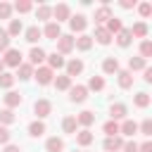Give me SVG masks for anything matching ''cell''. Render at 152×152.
Returning a JSON list of instances; mask_svg holds the SVG:
<instances>
[{"mask_svg": "<svg viewBox=\"0 0 152 152\" xmlns=\"http://www.w3.org/2000/svg\"><path fill=\"white\" fill-rule=\"evenodd\" d=\"M33 78L38 81V86H48V83L55 81V74H52L50 66H38V71L33 74Z\"/></svg>", "mask_w": 152, "mask_h": 152, "instance_id": "1", "label": "cell"}, {"mask_svg": "<svg viewBox=\"0 0 152 152\" xmlns=\"http://www.w3.org/2000/svg\"><path fill=\"white\" fill-rule=\"evenodd\" d=\"M57 50H59V55H69V52L74 50V36L62 33V36L57 38Z\"/></svg>", "mask_w": 152, "mask_h": 152, "instance_id": "2", "label": "cell"}, {"mask_svg": "<svg viewBox=\"0 0 152 152\" xmlns=\"http://www.w3.org/2000/svg\"><path fill=\"white\" fill-rule=\"evenodd\" d=\"M2 64H5V66H19V64H21V52H19L17 48H10V50H5Z\"/></svg>", "mask_w": 152, "mask_h": 152, "instance_id": "3", "label": "cell"}, {"mask_svg": "<svg viewBox=\"0 0 152 152\" xmlns=\"http://www.w3.org/2000/svg\"><path fill=\"white\" fill-rule=\"evenodd\" d=\"M50 112H52V102H50V100H36V104H33V114L38 116V121L45 119Z\"/></svg>", "mask_w": 152, "mask_h": 152, "instance_id": "4", "label": "cell"}, {"mask_svg": "<svg viewBox=\"0 0 152 152\" xmlns=\"http://www.w3.org/2000/svg\"><path fill=\"white\" fill-rule=\"evenodd\" d=\"M88 97V88L86 86H71L69 88V100L71 102H83Z\"/></svg>", "mask_w": 152, "mask_h": 152, "instance_id": "5", "label": "cell"}, {"mask_svg": "<svg viewBox=\"0 0 152 152\" xmlns=\"http://www.w3.org/2000/svg\"><path fill=\"white\" fill-rule=\"evenodd\" d=\"M52 17L57 19V24H59V21H64V19H69V17H71V10H69V5H64V2L55 5V7H52Z\"/></svg>", "mask_w": 152, "mask_h": 152, "instance_id": "6", "label": "cell"}, {"mask_svg": "<svg viewBox=\"0 0 152 152\" xmlns=\"http://www.w3.org/2000/svg\"><path fill=\"white\" fill-rule=\"evenodd\" d=\"M40 33H43L45 38H50V40H57V38L62 36V28H59V24H57V21H48V26H45Z\"/></svg>", "mask_w": 152, "mask_h": 152, "instance_id": "7", "label": "cell"}, {"mask_svg": "<svg viewBox=\"0 0 152 152\" xmlns=\"http://www.w3.org/2000/svg\"><path fill=\"white\" fill-rule=\"evenodd\" d=\"M69 26H71V31L83 33V31H86V26H88V21H86V17H83V14H74V17H69Z\"/></svg>", "mask_w": 152, "mask_h": 152, "instance_id": "8", "label": "cell"}, {"mask_svg": "<svg viewBox=\"0 0 152 152\" xmlns=\"http://www.w3.org/2000/svg\"><path fill=\"white\" fill-rule=\"evenodd\" d=\"M45 57H48V55H45V50L33 45V48H31V52H28V64H31V66H38V64H40Z\"/></svg>", "mask_w": 152, "mask_h": 152, "instance_id": "9", "label": "cell"}, {"mask_svg": "<svg viewBox=\"0 0 152 152\" xmlns=\"http://www.w3.org/2000/svg\"><path fill=\"white\" fill-rule=\"evenodd\" d=\"M109 19H112V10H109V5H102V7L95 10V24H104V21H109Z\"/></svg>", "mask_w": 152, "mask_h": 152, "instance_id": "10", "label": "cell"}, {"mask_svg": "<svg viewBox=\"0 0 152 152\" xmlns=\"http://www.w3.org/2000/svg\"><path fill=\"white\" fill-rule=\"evenodd\" d=\"M93 38H95V40H97L100 45H109V43H112V33H109V31H107L104 26H97V28H95V36H93Z\"/></svg>", "mask_w": 152, "mask_h": 152, "instance_id": "11", "label": "cell"}, {"mask_svg": "<svg viewBox=\"0 0 152 152\" xmlns=\"http://www.w3.org/2000/svg\"><path fill=\"white\" fill-rule=\"evenodd\" d=\"M66 64V76L71 78V76H78L81 71H83V62L81 59H69V62H64Z\"/></svg>", "mask_w": 152, "mask_h": 152, "instance_id": "12", "label": "cell"}, {"mask_svg": "<svg viewBox=\"0 0 152 152\" xmlns=\"http://www.w3.org/2000/svg\"><path fill=\"white\" fill-rule=\"evenodd\" d=\"M126 104H121V102H116V104H112L109 107V116H112V121H119V119H126Z\"/></svg>", "mask_w": 152, "mask_h": 152, "instance_id": "13", "label": "cell"}, {"mask_svg": "<svg viewBox=\"0 0 152 152\" xmlns=\"http://www.w3.org/2000/svg\"><path fill=\"white\" fill-rule=\"evenodd\" d=\"M121 147H124V138H121V135H112V138L104 140V150H107V152H116V150H121Z\"/></svg>", "mask_w": 152, "mask_h": 152, "instance_id": "14", "label": "cell"}, {"mask_svg": "<svg viewBox=\"0 0 152 152\" xmlns=\"http://www.w3.org/2000/svg\"><path fill=\"white\" fill-rule=\"evenodd\" d=\"M74 48H78V50H83V52H86V50H90V48H93V38H90V36H86V33H81L78 38H74Z\"/></svg>", "mask_w": 152, "mask_h": 152, "instance_id": "15", "label": "cell"}, {"mask_svg": "<svg viewBox=\"0 0 152 152\" xmlns=\"http://www.w3.org/2000/svg\"><path fill=\"white\" fill-rule=\"evenodd\" d=\"M45 150H48V152H62V150H64V140L57 138V135H52V138H48Z\"/></svg>", "mask_w": 152, "mask_h": 152, "instance_id": "16", "label": "cell"}, {"mask_svg": "<svg viewBox=\"0 0 152 152\" xmlns=\"http://www.w3.org/2000/svg\"><path fill=\"white\" fill-rule=\"evenodd\" d=\"M76 124H78V126H83V128H88L90 124H95V114L86 109V112H81V114L76 116Z\"/></svg>", "mask_w": 152, "mask_h": 152, "instance_id": "17", "label": "cell"}, {"mask_svg": "<svg viewBox=\"0 0 152 152\" xmlns=\"http://www.w3.org/2000/svg\"><path fill=\"white\" fill-rule=\"evenodd\" d=\"M93 138H95V135H93L88 128H83V131H78V133H76V142H78L81 147H88V145L93 142Z\"/></svg>", "mask_w": 152, "mask_h": 152, "instance_id": "18", "label": "cell"}, {"mask_svg": "<svg viewBox=\"0 0 152 152\" xmlns=\"http://www.w3.org/2000/svg\"><path fill=\"white\" fill-rule=\"evenodd\" d=\"M131 40H133V36H131V28H121V31L116 33V43H119L121 48H128V45H131Z\"/></svg>", "mask_w": 152, "mask_h": 152, "instance_id": "19", "label": "cell"}, {"mask_svg": "<svg viewBox=\"0 0 152 152\" xmlns=\"http://www.w3.org/2000/svg\"><path fill=\"white\" fill-rule=\"evenodd\" d=\"M102 71H104V74H119V62H116V57H107V59L102 62Z\"/></svg>", "mask_w": 152, "mask_h": 152, "instance_id": "20", "label": "cell"}, {"mask_svg": "<svg viewBox=\"0 0 152 152\" xmlns=\"http://www.w3.org/2000/svg\"><path fill=\"white\" fill-rule=\"evenodd\" d=\"M17 76H19V78H21V81H28V78H31V76H33V66H31V64H28V62H26V64H24V62H21V64H19V66H17Z\"/></svg>", "mask_w": 152, "mask_h": 152, "instance_id": "21", "label": "cell"}, {"mask_svg": "<svg viewBox=\"0 0 152 152\" xmlns=\"http://www.w3.org/2000/svg\"><path fill=\"white\" fill-rule=\"evenodd\" d=\"M116 76H119V86H121L124 90L133 86V74H131L128 69H126V71H121V69H119V74H116Z\"/></svg>", "mask_w": 152, "mask_h": 152, "instance_id": "22", "label": "cell"}, {"mask_svg": "<svg viewBox=\"0 0 152 152\" xmlns=\"http://www.w3.org/2000/svg\"><path fill=\"white\" fill-rule=\"evenodd\" d=\"M119 133H124V135H135V133H138V124L131 121V119H126V121L119 126Z\"/></svg>", "mask_w": 152, "mask_h": 152, "instance_id": "23", "label": "cell"}, {"mask_svg": "<svg viewBox=\"0 0 152 152\" xmlns=\"http://www.w3.org/2000/svg\"><path fill=\"white\" fill-rule=\"evenodd\" d=\"M45 59H48V66H50V69H59V66H64V57H62L59 52H52V55H48Z\"/></svg>", "mask_w": 152, "mask_h": 152, "instance_id": "24", "label": "cell"}, {"mask_svg": "<svg viewBox=\"0 0 152 152\" xmlns=\"http://www.w3.org/2000/svg\"><path fill=\"white\" fill-rule=\"evenodd\" d=\"M5 104H7V109L19 107V104H21V95H19V93H14V90H10V93L5 95Z\"/></svg>", "mask_w": 152, "mask_h": 152, "instance_id": "25", "label": "cell"}, {"mask_svg": "<svg viewBox=\"0 0 152 152\" xmlns=\"http://www.w3.org/2000/svg\"><path fill=\"white\" fill-rule=\"evenodd\" d=\"M24 31V24H21V19H12L10 21V26H7V36L12 38V36H19Z\"/></svg>", "mask_w": 152, "mask_h": 152, "instance_id": "26", "label": "cell"}, {"mask_svg": "<svg viewBox=\"0 0 152 152\" xmlns=\"http://www.w3.org/2000/svg\"><path fill=\"white\" fill-rule=\"evenodd\" d=\"M140 69H147L145 59H142V57H131V59H128V71L133 74V71H140Z\"/></svg>", "mask_w": 152, "mask_h": 152, "instance_id": "27", "label": "cell"}, {"mask_svg": "<svg viewBox=\"0 0 152 152\" xmlns=\"http://www.w3.org/2000/svg\"><path fill=\"white\" fill-rule=\"evenodd\" d=\"M76 128H78L76 116H64V121H62V131H64V133H76Z\"/></svg>", "mask_w": 152, "mask_h": 152, "instance_id": "28", "label": "cell"}, {"mask_svg": "<svg viewBox=\"0 0 152 152\" xmlns=\"http://www.w3.org/2000/svg\"><path fill=\"white\" fill-rule=\"evenodd\" d=\"M43 133H45V124H43V121H33V124H28V135L40 138Z\"/></svg>", "mask_w": 152, "mask_h": 152, "instance_id": "29", "label": "cell"}, {"mask_svg": "<svg viewBox=\"0 0 152 152\" xmlns=\"http://www.w3.org/2000/svg\"><path fill=\"white\" fill-rule=\"evenodd\" d=\"M131 36H135V38H145V36H147V24H145V21H138V24H133V28H131Z\"/></svg>", "mask_w": 152, "mask_h": 152, "instance_id": "30", "label": "cell"}, {"mask_svg": "<svg viewBox=\"0 0 152 152\" xmlns=\"http://www.w3.org/2000/svg\"><path fill=\"white\" fill-rule=\"evenodd\" d=\"M104 28H107V31H109V33L114 36V33H119V31H121L124 26H121V19H116V17L112 14V19L107 21V26H104Z\"/></svg>", "mask_w": 152, "mask_h": 152, "instance_id": "31", "label": "cell"}, {"mask_svg": "<svg viewBox=\"0 0 152 152\" xmlns=\"http://www.w3.org/2000/svg\"><path fill=\"white\" fill-rule=\"evenodd\" d=\"M55 88H57V90H69V88H71V78H69L66 74H64V76H57V78H55Z\"/></svg>", "mask_w": 152, "mask_h": 152, "instance_id": "32", "label": "cell"}, {"mask_svg": "<svg viewBox=\"0 0 152 152\" xmlns=\"http://www.w3.org/2000/svg\"><path fill=\"white\" fill-rule=\"evenodd\" d=\"M40 36H43V33H40L38 26H28V28H26V40H28V43H38Z\"/></svg>", "mask_w": 152, "mask_h": 152, "instance_id": "33", "label": "cell"}, {"mask_svg": "<svg viewBox=\"0 0 152 152\" xmlns=\"http://www.w3.org/2000/svg\"><path fill=\"white\" fill-rule=\"evenodd\" d=\"M86 88H90V90H102V88H104V78H102V76H90V81H88Z\"/></svg>", "mask_w": 152, "mask_h": 152, "instance_id": "34", "label": "cell"}, {"mask_svg": "<svg viewBox=\"0 0 152 152\" xmlns=\"http://www.w3.org/2000/svg\"><path fill=\"white\" fill-rule=\"evenodd\" d=\"M31 7H33V5H31V2H28V0H17V2H14V7H12V10H17V12H19V14H26V12H31Z\"/></svg>", "mask_w": 152, "mask_h": 152, "instance_id": "35", "label": "cell"}, {"mask_svg": "<svg viewBox=\"0 0 152 152\" xmlns=\"http://www.w3.org/2000/svg\"><path fill=\"white\" fill-rule=\"evenodd\" d=\"M102 131L107 133V138H112V135H119V124H116V121H107V124L102 126Z\"/></svg>", "mask_w": 152, "mask_h": 152, "instance_id": "36", "label": "cell"}, {"mask_svg": "<svg viewBox=\"0 0 152 152\" xmlns=\"http://www.w3.org/2000/svg\"><path fill=\"white\" fill-rule=\"evenodd\" d=\"M36 17H38V19H50V17H52V7H50V5H40V7L36 10Z\"/></svg>", "mask_w": 152, "mask_h": 152, "instance_id": "37", "label": "cell"}, {"mask_svg": "<svg viewBox=\"0 0 152 152\" xmlns=\"http://www.w3.org/2000/svg\"><path fill=\"white\" fill-rule=\"evenodd\" d=\"M133 102H135V107H140V109H145V107L150 104V95H147V93H138Z\"/></svg>", "mask_w": 152, "mask_h": 152, "instance_id": "38", "label": "cell"}, {"mask_svg": "<svg viewBox=\"0 0 152 152\" xmlns=\"http://www.w3.org/2000/svg\"><path fill=\"white\" fill-rule=\"evenodd\" d=\"M140 57H142V59L152 57V43H150V40H142V43H140Z\"/></svg>", "mask_w": 152, "mask_h": 152, "instance_id": "39", "label": "cell"}, {"mask_svg": "<svg viewBox=\"0 0 152 152\" xmlns=\"http://www.w3.org/2000/svg\"><path fill=\"white\" fill-rule=\"evenodd\" d=\"M12 83H14V76L7 74V71H2L0 74V88H12Z\"/></svg>", "mask_w": 152, "mask_h": 152, "instance_id": "40", "label": "cell"}, {"mask_svg": "<svg viewBox=\"0 0 152 152\" xmlns=\"http://www.w3.org/2000/svg\"><path fill=\"white\" fill-rule=\"evenodd\" d=\"M10 36H7V31L5 28H0V52H5V50H10Z\"/></svg>", "mask_w": 152, "mask_h": 152, "instance_id": "41", "label": "cell"}, {"mask_svg": "<svg viewBox=\"0 0 152 152\" xmlns=\"http://www.w3.org/2000/svg\"><path fill=\"white\" fill-rule=\"evenodd\" d=\"M138 131H140L145 138H150V135H152V121H150V119H145V121L138 126Z\"/></svg>", "mask_w": 152, "mask_h": 152, "instance_id": "42", "label": "cell"}, {"mask_svg": "<svg viewBox=\"0 0 152 152\" xmlns=\"http://www.w3.org/2000/svg\"><path fill=\"white\" fill-rule=\"evenodd\" d=\"M12 121H14V112L5 107V109L0 112V124H12Z\"/></svg>", "mask_w": 152, "mask_h": 152, "instance_id": "43", "label": "cell"}, {"mask_svg": "<svg viewBox=\"0 0 152 152\" xmlns=\"http://www.w3.org/2000/svg\"><path fill=\"white\" fill-rule=\"evenodd\" d=\"M12 14V5L10 2H0V19H10Z\"/></svg>", "mask_w": 152, "mask_h": 152, "instance_id": "44", "label": "cell"}, {"mask_svg": "<svg viewBox=\"0 0 152 152\" xmlns=\"http://www.w3.org/2000/svg\"><path fill=\"white\" fill-rule=\"evenodd\" d=\"M138 12H140V17H150L152 14V5L150 2H140L138 5Z\"/></svg>", "mask_w": 152, "mask_h": 152, "instance_id": "45", "label": "cell"}, {"mask_svg": "<svg viewBox=\"0 0 152 152\" xmlns=\"http://www.w3.org/2000/svg\"><path fill=\"white\" fill-rule=\"evenodd\" d=\"M10 142V131L5 126H0V145H7Z\"/></svg>", "mask_w": 152, "mask_h": 152, "instance_id": "46", "label": "cell"}, {"mask_svg": "<svg viewBox=\"0 0 152 152\" xmlns=\"http://www.w3.org/2000/svg\"><path fill=\"white\" fill-rule=\"evenodd\" d=\"M124 152H138V142H133V140H128V142H124V147H121Z\"/></svg>", "mask_w": 152, "mask_h": 152, "instance_id": "47", "label": "cell"}, {"mask_svg": "<svg viewBox=\"0 0 152 152\" xmlns=\"http://www.w3.org/2000/svg\"><path fill=\"white\" fill-rule=\"evenodd\" d=\"M138 152H152V142H150V140H145L142 145H138Z\"/></svg>", "mask_w": 152, "mask_h": 152, "instance_id": "48", "label": "cell"}, {"mask_svg": "<svg viewBox=\"0 0 152 152\" xmlns=\"http://www.w3.org/2000/svg\"><path fill=\"white\" fill-rule=\"evenodd\" d=\"M121 7L124 10H131V7H135V0H121Z\"/></svg>", "mask_w": 152, "mask_h": 152, "instance_id": "49", "label": "cell"}, {"mask_svg": "<svg viewBox=\"0 0 152 152\" xmlns=\"http://www.w3.org/2000/svg\"><path fill=\"white\" fill-rule=\"evenodd\" d=\"M142 71H145V76H142V78H145L147 83H152V69H142Z\"/></svg>", "mask_w": 152, "mask_h": 152, "instance_id": "50", "label": "cell"}, {"mask_svg": "<svg viewBox=\"0 0 152 152\" xmlns=\"http://www.w3.org/2000/svg\"><path fill=\"white\" fill-rule=\"evenodd\" d=\"M2 152H19V147H17V145H7Z\"/></svg>", "mask_w": 152, "mask_h": 152, "instance_id": "51", "label": "cell"}, {"mask_svg": "<svg viewBox=\"0 0 152 152\" xmlns=\"http://www.w3.org/2000/svg\"><path fill=\"white\" fill-rule=\"evenodd\" d=\"M2 69H5V64H2V59H0V74H2Z\"/></svg>", "mask_w": 152, "mask_h": 152, "instance_id": "52", "label": "cell"}]
</instances>
